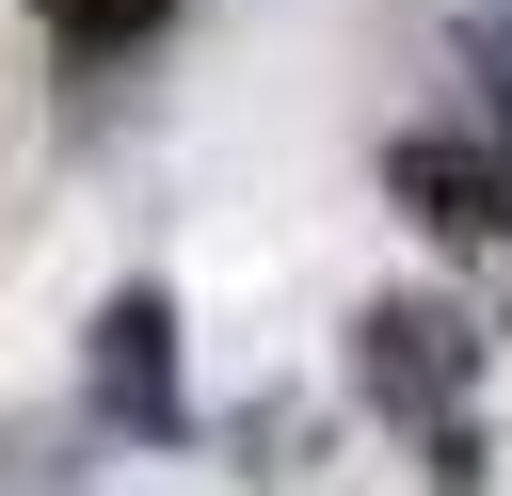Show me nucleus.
Listing matches in <instances>:
<instances>
[{"instance_id": "nucleus-1", "label": "nucleus", "mask_w": 512, "mask_h": 496, "mask_svg": "<svg viewBox=\"0 0 512 496\" xmlns=\"http://www.w3.org/2000/svg\"><path fill=\"white\" fill-rule=\"evenodd\" d=\"M352 384L416 432V464H432V496H480V400H464V304H432V288H400V304H368V336H352Z\"/></svg>"}, {"instance_id": "nucleus-2", "label": "nucleus", "mask_w": 512, "mask_h": 496, "mask_svg": "<svg viewBox=\"0 0 512 496\" xmlns=\"http://www.w3.org/2000/svg\"><path fill=\"white\" fill-rule=\"evenodd\" d=\"M80 384H96V416H112V432H144V448H160V432H176V304H160V288H112V304H96V336H80Z\"/></svg>"}, {"instance_id": "nucleus-3", "label": "nucleus", "mask_w": 512, "mask_h": 496, "mask_svg": "<svg viewBox=\"0 0 512 496\" xmlns=\"http://www.w3.org/2000/svg\"><path fill=\"white\" fill-rule=\"evenodd\" d=\"M384 192L432 224V240H512V144H464V128H416L384 144Z\"/></svg>"}, {"instance_id": "nucleus-4", "label": "nucleus", "mask_w": 512, "mask_h": 496, "mask_svg": "<svg viewBox=\"0 0 512 496\" xmlns=\"http://www.w3.org/2000/svg\"><path fill=\"white\" fill-rule=\"evenodd\" d=\"M32 16H48V48H64V64H128L176 0H32Z\"/></svg>"}, {"instance_id": "nucleus-6", "label": "nucleus", "mask_w": 512, "mask_h": 496, "mask_svg": "<svg viewBox=\"0 0 512 496\" xmlns=\"http://www.w3.org/2000/svg\"><path fill=\"white\" fill-rule=\"evenodd\" d=\"M496 16H512V0H496Z\"/></svg>"}, {"instance_id": "nucleus-5", "label": "nucleus", "mask_w": 512, "mask_h": 496, "mask_svg": "<svg viewBox=\"0 0 512 496\" xmlns=\"http://www.w3.org/2000/svg\"><path fill=\"white\" fill-rule=\"evenodd\" d=\"M480 80H496V112H512V16H480Z\"/></svg>"}]
</instances>
